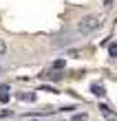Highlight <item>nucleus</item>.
<instances>
[{
	"mask_svg": "<svg viewBox=\"0 0 117 121\" xmlns=\"http://www.w3.org/2000/svg\"><path fill=\"white\" fill-rule=\"evenodd\" d=\"M99 26H102L99 16H84V18L77 22V33H82V35H91V33L97 31Z\"/></svg>",
	"mask_w": 117,
	"mask_h": 121,
	"instance_id": "obj_1",
	"label": "nucleus"
},
{
	"mask_svg": "<svg viewBox=\"0 0 117 121\" xmlns=\"http://www.w3.org/2000/svg\"><path fill=\"white\" fill-rule=\"evenodd\" d=\"M99 115L108 119V121H117V112L111 108V106H106V104H99Z\"/></svg>",
	"mask_w": 117,
	"mask_h": 121,
	"instance_id": "obj_2",
	"label": "nucleus"
},
{
	"mask_svg": "<svg viewBox=\"0 0 117 121\" xmlns=\"http://www.w3.org/2000/svg\"><path fill=\"white\" fill-rule=\"evenodd\" d=\"M91 90H93V95H95V97H104V95H106V88L102 86V84H97V82L91 84Z\"/></svg>",
	"mask_w": 117,
	"mask_h": 121,
	"instance_id": "obj_3",
	"label": "nucleus"
},
{
	"mask_svg": "<svg viewBox=\"0 0 117 121\" xmlns=\"http://www.w3.org/2000/svg\"><path fill=\"white\" fill-rule=\"evenodd\" d=\"M42 77H44V79H51V82H60L62 79V73H60V70H51V73H44Z\"/></svg>",
	"mask_w": 117,
	"mask_h": 121,
	"instance_id": "obj_4",
	"label": "nucleus"
},
{
	"mask_svg": "<svg viewBox=\"0 0 117 121\" xmlns=\"http://www.w3.org/2000/svg\"><path fill=\"white\" fill-rule=\"evenodd\" d=\"M0 101L2 104L9 101V86H0Z\"/></svg>",
	"mask_w": 117,
	"mask_h": 121,
	"instance_id": "obj_5",
	"label": "nucleus"
},
{
	"mask_svg": "<svg viewBox=\"0 0 117 121\" xmlns=\"http://www.w3.org/2000/svg\"><path fill=\"white\" fill-rule=\"evenodd\" d=\"M18 99H20V101H33L35 95H33V92H18Z\"/></svg>",
	"mask_w": 117,
	"mask_h": 121,
	"instance_id": "obj_6",
	"label": "nucleus"
},
{
	"mask_svg": "<svg viewBox=\"0 0 117 121\" xmlns=\"http://www.w3.org/2000/svg\"><path fill=\"white\" fill-rule=\"evenodd\" d=\"M71 121H89V115L86 112H77V115H73Z\"/></svg>",
	"mask_w": 117,
	"mask_h": 121,
	"instance_id": "obj_7",
	"label": "nucleus"
},
{
	"mask_svg": "<svg viewBox=\"0 0 117 121\" xmlns=\"http://www.w3.org/2000/svg\"><path fill=\"white\" fill-rule=\"evenodd\" d=\"M64 64H66L64 60H55V62H53V70H60V68H64Z\"/></svg>",
	"mask_w": 117,
	"mask_h": 121,
	"instance_id": "obj_8",
	"label": "nucleus"
},
{
	"mask_svg": "<svg viewBox=\"0 0 117 121\" xmlns=\"http://www.w3.org/2000/svg\"><path fill=\"white\" fill-rule=\"evenodd\" d=\"M108 53H111V57H115V55H117V44H111V48H108Z\"/></svg>",
	"mask_w": 117,
	"mask_h": 121,
	"instance_id": "obj_9",
	"label": "nucleus"
},
{
	"mask_svg": "<svg viewBox=\"0 0 117 121\" xmlns=\"http://www.w3.org/2000/svg\"><path fill=\"white\" fill-rule=\"evenodd\" d=\"M7 53V44H5V40H0V55H5Z\"/></svg>",
	"mask_w": 117,
	"mask_h": 121,
	"instance_id": "obj_10",
	"label": "nucleus"
},
{
	"mask_svg": "<svg viewBox=\"0 0 117 121\" xmlns=\"http://www.w3.org/2000/svg\"><path fill=\"white\" fill-rule=\"evenodd\" d=\"M113 7V0H104V9H111Z\"/></svg>",
	"mask_w": 117,
	"mask_h": 121,
	"instance_id": "obj_11",
	"label": "nucleus"
},
{
	"mask_svg": "<svg viewBox=\"0 0 117 121\" xmlns=\"http://www.w3.org/2000/svg\"><path fill=\"white\" fill-rule=\"evenodd\" d=\"M11 115V110H2V112H0V117H9Z\"/></svg>",
	"mask_w": 117,
	"mask_h": 121,
	"instance_id": "obj_12",
	"label": "nucleus"
},
{
	"mask_svg": "<svg viewBox=\"0 0 117 121\" xmlns=\"http://www.w3.org/2000/svg\"><path fill=\"white\" fill-rule=\"evenodd\" d=\"M27 121H44V119H40V117H33V119H27Z\"/></svg>",
	"mask_w": 117,
	"mask_h": 121,
	"instance_id": "obj_13",
	"label": "nucleus"
}]
</instances>
